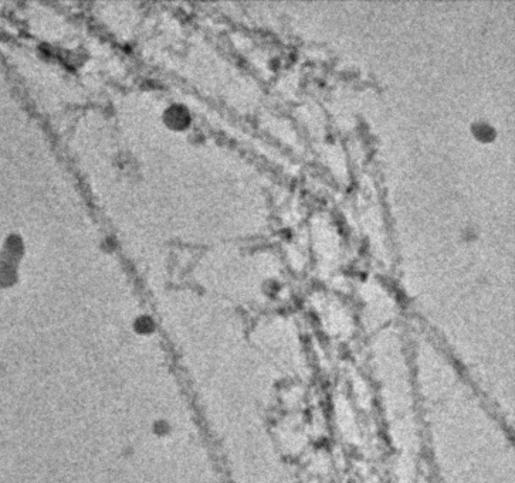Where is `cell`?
Returning a JSON list of instances; mask_svg holds the SVG:
<instances>
[{"instance_id":"obj_1","label":"cell","mask_w":515,"mask_h":483,"mask_svg":"<svg viewBox=\"0 0 515 483\" xmlns=\"http://www.w3.org/2000/svg\"><path fill=\"white\" fill-rule=\"evenodd\" d=\"M134 330L137 332L138 335L148 336V335H150V333L155 330L153 319L147 315L138 316L137 319H135V322H134Z\"/></svg>"},{"instance_id":"obj_2","label":"cell","mask_w":515,"mask_h":483,"mask_svg":"<svg viewBox=\"0 0 515 483\" xmlns=\"http://www.w3.org/2000/svg\"><path fill=\"white\" fill-rule=\"evenodd\" d=\"M171 422H169L168 419H165V418H158V419H155V421L152 422V432H153L156 437H159V438H162V437H168V435L171 434Z\"/></svg>"},{"instance_id":"obj_3","label":"cell","mask_w":515,"mask_h":483,"mask_svg":"<svg viewBox=\"0 0 515 483\" xmlns=\"http://www.w3.org/2000/svg\"><path fill=\"white\" fill-rule=\"evenodd\" d=\"M474 134L482 140H490L495 136V131L490 124L485 122H477L474 124Z\"/></svg>"}]
</instances>
